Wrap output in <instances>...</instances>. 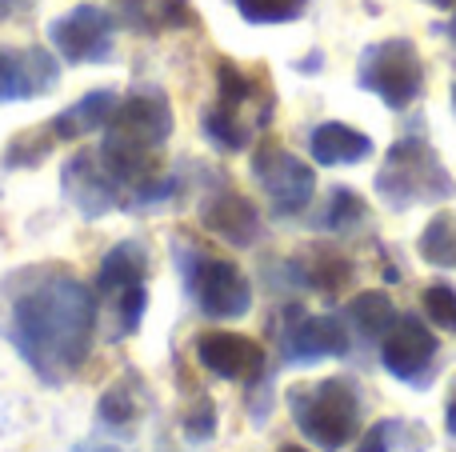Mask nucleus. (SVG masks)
I'll return each mask as SVG.
<instances>
[{
	"label": "nucleus",
	"mask_w": 456,
	"mask_h": 452,
	"mask_svg": "<svg viewBox=\"0 0 456 452\" xmlns=\"http://www.w3.org/2000/svg\"><path fill=\"white\" fill-rule=\"evenodd\" d=\"M444 429H449V437L456 440V384H452L449 400H444Z\"/></svg>",
	"instance_id": "obj_32"
},
{
	"label": "nucleus",
	"mask_w": 456,
	"mask_h": 452,
	"mask_svg": "<svg viewBox=\"0 0 456 452\" xmlns=\"http://www.w3.org/2000/svg\"><path fill=\"white\" fill-rule=\"evenodd\" d=\"M401 429V421H377L369 432L361 437V445H356V452H393V432Z\"/></svg>",
	"instance_id": "obj_31"
},
{
	"label": "nucleus",
	"mask_w": 456,
	"mask_h": 452,
	"mask_svg": "<svg viewBox=\"0 0 456 452\" xmlns=\"http://www.w3.org/2000/svg\"><path fill=\"white\" fill-rule=\"evenodd\" d=\"M197 360L221 381H248L256 384L265 376V344L240 333H200L197 336Z\"/></svg>",
	"instance_id": "obj_11"
},
{
	"label": "nucleus",
	"mask_w": 456,
	"mask_h": 452,
	"mask_svg": "<svg viewBox=\"0 0 456 452\" xmlns=\"http://www.w3.org/2000/svg\"><path fill=\"white\" fill-rule=\"evenodd\" d=\"M345 320L353 325V333L361 336V341L380 344V336H385L396 320V304H393V296L380 293V288H364V293H356L353 301H348Z\"/></svg>",
	"instance_id": "obj_16"
},
{
	"label": "nucleus",
	"mask_w": 456,
	"mask_h": 452,
	"mask_svg": "<svg viewBox=\"0 0 456 452\" xmlns=\"http://www.w3.org/2000/svg\"><path fill=\"white\" fill-rule=\"evenodd\" d=\"M436 352H441V341L428 328V320L417 317V312L396 317L393 328L380 336V365L401 384H420V376L433 368Z\"/></svg>",
	"instance_id": "obj_9"
},
{
	"label": "nucleus",
	"mask_w": 456,
	"mask_h": 452,
	"mask_svg": "<svg viewBox=\"0 0 456 452\" xmlns=\"http://www.w3.org/2000/svg\"><path fill=\"white\" fill-rule=\"evenodd\" d=\"M308 152H313V160L324 168L361 165V160L372 157V136L345 125V120H324V125H316L313 136H308Z\"/></svg>",
	"instance_id": "obj_13"
},
{
	"label": "nucleus",
	"mask_w": 456,
	"mask_h": 452,
	"mask_svg": "<svg viewBox=\"0 0 456 452\" xmlns=\"http://www.w3.org/2000/svg\"><path fill=\"white\" fill-rule=\"evenodd\" d=\"M300 264V280L316 293H340V288L353 280V264L345 261L340 253H329V248H316L308 261H297Z\"/></svg>",
	"instance_id": "obj_19"
},
{
	"label": "nucleus",
	"mask_w": 456,
	"mask_h": 452,
	"mask_svg": "<svg viewBox=\"0 0 456 452\" xmlns=\"http://www.w3.org/2000/svg\"><path fill=\"white\" fill-rule=\"evenodd\" d=\"M248 24H289L305 12L308 0H232Z\"/></svg>",
	"instance_id": "obj_25"
},
{
	"label": "nucleus",
	"mask_w": 456,
	"mask_h": 452,
	"mask_svg": "<svg viewBox=\"0 0 456 452\" xmlns=\"http://www.w3.org/2000/svg\"><path fill=\"white\" fill-rule=\"evenodd\" d=\"M117 20L125 24V28H133V32H144V36L160 28L157 24V4H149V0H120Z\"/></svg>",
	"instance_id": "obj_29"
},
{
	"label": "nucleus",
	"mask_w": 456,
	"mask_h": 452,
	"mask_svg": "<svg viewBox=\"0 0 456 452\" xmlns=\"http://www.w3.org/2000/svg\"><path fill=\"white\" fill-rule=\"evenodd\" d=\"M425 4H433V8H456V0H425Z\"/></svg>",
	"instance_id": "obj_34"
},
{
	"label": "nucleus",
	"mask_w": 456,
	"mask_h": 452,
	"mask_svg": "<svg viewBox=\"0 0 456 452\" xmlns=\"http://www.w3.org/2000/svg\"><path fill=\"white\" fill-rule=\"evenodd\" d=\"M200 128H205V136L216 144L221 152H244L252 141V125L240 117V112H228L221 104H213V109L200 117Z\"/></svg>",
	"instance_id": "obj_20"
},
{
	"label": "nucleus",
	"mask_w": 456,
	"mask_h": 452,
	"mask_svg": "<svg viewBox=\"0 0 456 452\" xmlns=\"http://www.w3.org/2000/svg\"><path fill=\"white\" fill-rule=\"evenodd\" d=\"M117 104H120V96L112 93V88H93V93H85L77 104L56 112V117L48 120V128L56 133V141H80V136H88V133H104L109 120L117 117Z\"/></svg>",
	"instance_id": "obj_14"
},
{
	"label": "nucleus",
	"mask_w": 456,
	"mask_h": 452,
	"mask_svg": "<svg viewBox=\"0 0 456 452\" xmlns=\"http://www.w3.org/2000/svg\"><path fill=\"white\" fill-rule=\"evenodd\" d=\"M149 277V253L141 240H120L104 253L101 269H96V293H120L128 285H144Z\"/></svg>",
	"instance_id": "obj_15"
},
{
	"label": "nucleus",
	"mask_w": 456,
	"mask_h": 452,
	"mask_svg": "<svg viewBox=\"0 0 456 452\" xmlns=\"http://www.w3.org/2000/svg\"><path fill=\"white\" fill-rule=\"evenodd\" d=\"M56 133L53 128H28V133H16L4 149V168H37L48 160V152L56 149Z\"/></svg>",
	"instance_id": "obj_21"
},
{
	"label": "nucleus",
	"mask_w": 456,
	"mask_h": 452,
	"mask_svg": "<svg viewBox=\"0 0 456 452\" xmlns=\"http://www.w3.org/2000/svg\"><path fill=\"white\" fill-rule=\"evenodd\" d=\"M252 176L265 189L276 216H300L316 197V173L281 144H260L252 152Z\"/></svg>",
	"instance_id": "obj_8"
},
{
	"label": "nucleus",
	"mask_w": 456,
	"mask_h": 452,
	"mask_svg": "<svg viewBox=\"0 0 456 452\" xmlns=\"http://www.w3.org/2000/svg\"><path fill=\"white\" fill-rule=\"evenodd\" d=\"M48 44L64 64H104L117 48V16L101 4H77L48 24Z\"/></svg>",
	"instance_id": "obj_7"
},
{
	"label": "nucleus",
	"mask_w": 456,
	"mask_h": 452,
	"mask_svg": "<svg viewBox=\"0 0 456 452\" xmlns=\"http://www.w3.org/2000/svg\"><path fill=\"white\" fill-rule=\"evenodd\" d=\"M16 352L45 384H64L93 357L96 293L72 272H48L12 301Z\"/></svg>",
	"instance_id": "obj_1"
},
{
	"label": "nucleus",
	"mask_w": 456,
	"mask_h": 452,
	"mask_svg": "<svg viewBox=\"0 0 456 452\" xmlns=\"http://www.w3.org/2000/svg\"><path fill=\"white\" fill-rule=\"evenodd\" d=\"M149 309V288L144 285H128L117 293V336H133L144 320Z\"/></svg>",
	"instance_id": "obj_28"
},
{
	"label": "nucleus",
	"mask_w": 456,
	"mask_h": 452,
	"mask_svg": "<svg viewBox=\"0 0 456 452\" xmlns=\"http://www.w3.org/2000/svg\"><path fill=\"white\" fill-rule=\"evenodd\" d=\"M181 253V277L189 296L197 301V309L213 320H236V317H248L252 309V280L236 269L232 261H221V256H208L200 248L189 245H176Z\"/></svg>",
	"instance_id": "obj_5"
},
{
	"label": "nucleus",
	"mask_w": 456,
	"mask_h": 452,
	"mask_svg": "<svg viewBox=\"0 0 456 452\" xmlns=\"http://www.w3.org/2000/svg\"><path fill=\"white\" fill-rule=\"evenodd\" d=\"M420 309H425V320L444 333H456V288L452 285H428L420 293Z\"/></svg>",
	"instance_id": "obj_27"
},
{
	"label": "nucleus",
	"mask_w": 456,
	"mask_h": 452,
	"mask_svg": "<svg viewBox=\"0 0 456 452\" xmlns=\"http://www.w3.org/2000/svg\"><path fill=\"white\" fill-rule=\"evenodd\" d=\"M289 413L300 437L324 452H340L361 437V392L348 376H324L289 389Z\"/></svg>",
	"instance_id": "obj_3"
},
{
	"label": "nucleus",
	"mask_w": 456,
	"mask_h": 452,
	"mask_svg": "<svg viewBox=\"0 0 456 452\" xmlns=\"http://www.w3.org/2000/svg\"><path fill=\"white\" fill-rule=\"evenodd\" d=\"M356 85L364 93L380 96L388 109H409L420 93H425V61L420 48L409 36H388L377 40L361 52L356 61Z\"/></svg>",
	"instance_id": "obj_4"
},
{
	"label": "nucleus",
	"mask_w": 456,
	"mask_h": 452,
	"mask_svg": "<svg viewBox=\"0 0 456 452\" xmlns=\"http://www.w3.org/2000/svg\"><path fill=\"white\" fill-rule=\"evenodd\" d=\"M256 101V85H252L248 72H240L232 61H221L216 64V104L228 112H240Z\"/></svg>",
	"instance_id": "obj_23"
},
{
	"label": "nucleus",
	"mask_w": 456,
	"mask_h": 452,
	"mask_svg": "<svg viewBox=\"0 0 456 452\" xmlns=\"http://www.w3.org/2000/svg\"><path fill=\"white\" fill-rule=\"evenodd\" d=\"M276 344H281L284 365H321V360H345L353 352V333H348V320L332 312L308 317L305 309H284Z\"/></svg>",
	"instance_id": "obj_6"
},
{
	"label": "nucleus",
	"mask_w": 456,
	"mask_h": 452,
	"mask_svg": "<svg viewBox=\"0 0 456 452\" xmlns=\"http://www.w3.org/2000/svg\"><path fill=\"white\" fill-rule=\"evenodd\" d=\"M452 112H456V85H452Z\"/></svg>",
	"instance_id": "obj_36"
},
{
	"label": "nucleus",
	"mask_w": 456,
	"mask_h": 452,
	"mask_svg": "<svg viewBox=\"0 0 456 452\" xmlns=\"http://www.w3.org/2000/svg\"><path fill=\"white\" fill-rule=\"evenodd\" d=\"M197 20L189 0H157V24L160 28H189Z\"/></svg>",
	"instance_id": "obj_30"
},
{
	"label": "nucleus",
	"mask_w": 456,
	"mask_h": 452,
	"mask_svg": "<svg viewBox=\"0 0 456 452\" xmlns=\"http://www.w3.org/2000/svg\"><path fill=\"white\" fill-rule=\"evenodd\" d=\"M200 224L232 248H252L260 237H265V224H260L256 205L232 189L213 192V197L200 205Z\"/></svg>",
	"instance_id": "obj_12"
},
{
	"label": "nucleus",
	"mask_w": 456,
	"mask_h": 452,
	"mask_svg": "<svg viewBox=\"0 0 456 452\" xmlns=\"http://www.w3.org/2000/svg\"><path fill=\"white\" fill-rule=\"evenodd\" d=\"M141 413H144V389H141V381H136V373L117 376V381L101 392V400H96V416H101L109 429H133V424L141 421Z\"/></svg>",
	"instance_id": "obj_17"
},
{
	"label": "nucleus",
	"mask_w": 456,
	"mask_h": 452,
	"mask_svg": "<svg viewBox=\"0 0 456 452\" xmlns=\"http://www.w3.org/2000/svg\"><path fill=\"white\" fill-rule=\"evenodd\" d=\"M12 101H37L32 96V77H28V56L0 44V104H12Z\"/></svg>",
	"instance_id": "obj_24"
},
{
	"label": "nucleus",
	"mask_w": 456,
	"mask_h": 452,
	"mask_svg": "<svg viewBox=\"0 0 456 452\" xmlns=\"http://www.w3.org/2000/svg\"><path fill=\"white\" fill-rule=\"evenodd\" d=\"M364 216H369V205H364L353 189L337 184V189L329 192V205H324V213H321L316 224H321L324 232H348V229H356Z\"/></svg>",
	"instance_id": "obj_22"
},
{
	"label": "nucleus",
	"mask_w": 456,
	"mask_h": 452,
	"mask_svg": "<svg viewBox=\"0 0 456 452\" xmlns=\"http://www.w3.org/2000/svg\"><path fill=\"white\" fill-rule=\"evenodd\" d=\"M417 253L425 264L444 272H456V213H436L428 216L425 232L417 240Z\"/></svg>",
	"instance_id": "obj_18"
},
{
	"label": "nucleus",
	"mask_w": 456,
	"mask_h": 452,
	"mask_svg": "<svg viewBox=\"0 0 456 452\" xmlns=\"http://www.w3.org/2000/svg\"><path fill=\"white\" fill-rule=\"evenodd\" d=\"M452 40H456V16H452Z\"/></svg>",
	"instance_id": "obj_37"
},
{
	"label": "nucleus",
	"mask_w": 456,
	"mask_h": 452,
	"mask_svg": "<svg viewBox=\"0 0 456 452\" xmlns=\"http://www.w3.org/2000/svg\"><path fill=\"white\" fill-rule=\"evenodd\" d=\"M276 452H308V448H305V445H281Z\"/></svg>",
	"instance_id": "obj_35"
},
{
	"label": "nucleus",
	"mask_w": 456,
	"mask_h": 452,
	"mask_svg": "<svg viewBox=\"0 0 456 452\" xmlns=\"http://www.w3.org/2000/svg\"><path fill=\"white\" fill-rule=\"evenodd\" d=\"M216 421H221V416H216V400L208 397V392H200V397L181 413V429H184V437H189L192 445L213 440L216 437Z\"/></svg>",
	"instance_id": "obj_26"
},
{
	"label": "nucleus",
	"mask_w": 456,
	"mask_h": 452,
	"mask_svg": "<svg viewBox=\"0 0 456 452\" xmlns=\"http://www.w3.org/2000/svg\"><path fill=\"white\" fill-rule=\"evenodd\" d=\"M72 452H125L120 445H109V440H80Z\"/></svg>",
	"instance_id": "obj_33"
},
{
	"label": "nucleus",
	"mask_w": 456,
	"mask_h": 452,
	"mask_svg": "<svg viewBox=\"0 0 456 452\" xmlns=\"http://www.w3.org/2000/svg\"><path fill=\"white\" fill-rule=\"evenodd\" d=\"M61 192L85 221H101L120 205V184L101 165V152H77L61 168Z\"/></svg>",
	"instance_id": "obj_10"
},
{
	"label": "nucleus",
	"mask_w": 456,
	"mask_h": 452,
	"mask_svg": "<svg viewBox=\"0 0 456 452\" xmlns=\"http://www.w3.org/2000/svg\"><path fill=\"white\" fill-rule=\"evenodd\" d=\"M377 189L380 205L393 213H409L417 205H441L456 197V181L436 157V149L420 136H404L385 152V165L377 168Z\"/></svg>",
	"instance_id": "obj_2"
}]
</instances>
